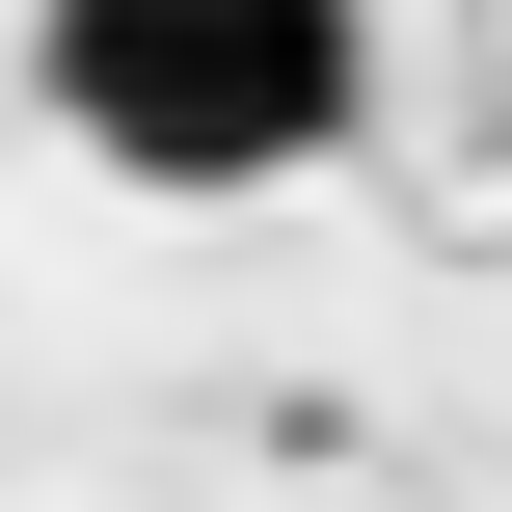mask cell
I'll list each match as a JSON object with an SVG mask.
<instances>
[{
    "mask_svg": "<svg viewBox=\"0 0 512 512\" xmlns=\"http://www.w3.org/2000/svg\"><path fill=\"white\" fill-rule=\"evenodd\" d=\"M27 81H54V135H81L108 189H297V162L351 135L378 27H351V0H54Z\"/></svg>",
    "mask_w": 512,
    "mask_h": 512,
    "instance_id": "1",
    "label": "cell"
}]
</instances>
